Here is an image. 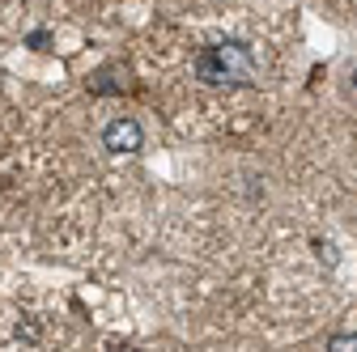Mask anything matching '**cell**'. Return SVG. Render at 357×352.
<instances>
[{
    "instance_id": "1",
    "label": "cell",
    "mask_w": 357,
    "mask_h": 352,
    "mask_svg": "<svg viewBox=\"0 0 357 352\" xmlns=\"http://www.w3.org/2000/svg\"><path fill=\"white\" fill-rule=\"evenodd\" d=\"M196 77L204 85H251L255 81V56L238 38L213 42V47H204L196 56Z\"/></svg>"
},
{
    "instance_id": "4",
    "label": "cell",
    "mask_w": 357,
    "mask_h": 352,
    "mask_svg": "<svg viewBox=\"0 0 357 352\" xmlns=\"http://www.w3.org/2000/svg\"><path fill=\"white\" fill-rule=\"evenodd\" d=\"M353 90H357V68H353Z\"/></svg>"
},
{
    "instance_id": "3",
    "label": "cell",
    "mask_w": 357,
    "mask_h": 352,
    "mask_svg": "<svg viewBox=\"0 0 357 352\" xmlns=\"http://www.w3.org/2000/svg\"><path fill=\"white\" fill-rule=\"evenodd\" d=\"M328 352H357V331H340L328 339Z\"/></svg>"
},
{
    "instance_id": "2",
    "label": "cell",
    "mask_w": 357,
    "mask_h": 352,
    "mask_svg": "<svg viewBox=\"0 0 357 352\" xmlns=\"http://www.w3.org/2000/svg\"><path fill=\"white\" fill-rule=\"evenodd\" d=\"M102 149L115 153V157H123V153H141V149H145V131H141V123L128 119V115L111 119V123L102 127Z\"/></svg>"
}]
</instances>
